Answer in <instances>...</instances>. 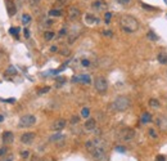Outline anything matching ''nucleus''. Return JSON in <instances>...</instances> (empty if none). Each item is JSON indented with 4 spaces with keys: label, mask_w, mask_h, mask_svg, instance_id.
<instances>
[{
    "label": "nucleus",
    "mask_w": 167,
    "mask_h": 161,
    "mask_svg": "<svg viewBox=\"0 0 167 161\" xmlns=\"http://www.w3.org/2000/svg\"><path fill=\"white\" fill-rule=\"evenodd\" d=\"M91 7L94 8L95 11H98V12H102L104 9H107V3L104 2V0H95V2L91 4Z\"/></svg>",
    "instance_id": "nucleus-9"
},
{
    "label": "nucleus",
    "mask_w": 167,
    "mask_h": 161,
    "mask_svg": "<svg viewBox=\"0 0 167 161\" xmlns=\"http://www.w3.org/2000/svg\"><path fill=\"white\" fill-rule=\"evenodd\" d=\"M117 2H118L120 4H124V5H126V4H129V3H130V0H117Z\"/></svg>",
    "instance_id": "nucleus-34"
},
{
    "label": "nucleus",
    "mask_w": 167,
    "mask_h": 161,
    "mask_svg": "<svg viewBox=\"0 0 167 161\" xmlns=\"http://www.w3.org/2000/svg\"><path fill=\"white\" fill-rule=\"evenodd\" d=\"M3 120H4V117H3V116H2V115H0V123H2V121H3Z\"/></svg>",
    "instance_id": "nucleus-45"
},
{
    "label": "nucleus",
    "mask_w": 167,
    "mask_h": 161,
    "mask_svg": "<svg viewBox=\"0 0 167 161\" xmlns=\"http://www.w3.org/2000/svg\"><path fill=\"white\" fill-rule=\"evenodd\" d=\"M165 160H166L165 156H158V157H157V161H165Z\"/></svg>",
    "instance_id": "nucleus-40"
},
{
    "label": "nucleus",
    "mask_w": 167,
    "mask_h": 161,
    "mask_svg": "<svg viewBox=\"0 0 167 161\" xmlns=\"http://www.w3.org/2000/svg\"><path fill=\"white\" fill-rule=\"evenodd\" d=\"M7 154H8V148H7V147L0 148V156H5Z\"/></svg>",
    "instance_id": "nucleus-29"
},
{
    "label": "nucleus",
    "mask_w": 167,
    "mask_h": 161,
    "mask_svg": "<svg viewBox=\"0 0 167 161\" xmlns=\"http://www.w3.org/2000/svg\"><path fill=\"white\" fill-rule=\"evenodd\" d=\"M81 16V12L78 8L76 7H69V9H68V18L71 20V21H76L78 20V17Z\"/></svg>",
    "instance_id": "nucleus-8"
},
{
    "label": "nucleus",
    "mask_w": 167,
    "mask_h": 161,
    "mask_svg": "<svg viewBox=\"0 0 167 161\" xmlns=\"http://www.w3.org/2000/svg\"><path fill=\"white\" fill-rule=\"evenodd\" d=\"M149 135H152L153 138H157V134L154 133V130H153V129H149Z\"/></svg>",
    "instance_id": "nucleus-35"
},
{
    "label": "nucleus",
    "mask_w": 167,
    "mask_h": 161,
    "mask_svg": "<svg viewBox=\"0 0 167 161\" xmlns=\"http://www.w3.org/2000/svg\"><path fill=\"white\" fill-rule=\"evenodd\" d=\"M49 16L50 17H60V16H62V11H59V9H51V11H49Z\"/></svg>",
    "instance_id": "nucleus-19"
},
{
    "label": "nucleus",
    "mask_w": 167,
    "mask_h": 161,
    "mask_svg": "<svg viewBox=\"0 0 167 161\" xmlns=\"http://www.w3.org/2000/svg\"><path fill=\"white\" fill-rule=\"evenodd\" d=\"M66 139V137L64 135H62V134H54V135H51V137L49 138V141L51 142V143H54V142H58V141H64Z\"/></svg>",
    "instance_id": "nucleus-15"
},
{
    "label": "nucleus",
    "mask_w": 167,
    "mask_h": 161,
    "mask_svg": "<svg viewBox=\"0 0 167 161\" xmlns=\"http://www.w3.org/2000/svg\"><path fill=\"white\" fill-rule=\"evenodd\" d=\"M73 81L84 83V84H90V83H91V79H90L89 75H80V76H77V78H75Z\"/></svg>",
    "instance_id": "nucleus-13"
},
{
    "label": "nucleus",
    "mask_w": 167,
    "mask_h": 161,
    "mask_svg": "<svg viewBox=\"0 0 167 161\" xmlns=\"http://www.w3.org/2000/svg\"><path fill=\"white\" fill-rule=\"evenodd\" d=\"M140 120H142L143 124H147V123H149V121L152 120V115L148 114V112H144V114L142 115V119H140Z\"/></svg>",
    "instance_id": "nucleus-17"
},
{
    "label": "nucleus",
    "mask_w": 167,
    "mask_h": 161,
    "mask_svg": "<svg viewBox=\"0 0 167 161\" xmlns=\"http://www.w3.org/2000/svg\"><path fill=\"white\" fill-rule=\"evenodd\" d=\"M157 125L160 126L161 129L167 130V116H161L157 119Z\"/></svg>",
    "instance_id": "nucleus-14"
},
{
    "label": "nucleus",
    "mask_w": 167,
    "mask_h": 161,
    "mask_svg": "<svg viewBox=\"0 0 167 161\" xmlns=\"http://www.w3.org/2000/svg\"><path fill=\"white\" fill-rule=\"evenodd\" d=\"M149 106L154 107V108H158V107H160V102H158V99L152 98V99H149Z\"/></svg>",
    "instance_id": "nucleus-20"
},
{
    "label": "nucleus",
    "mask_w": 167,
    "mask_h": 161,
    "mask_svg": "<svg viewBox=\"0 0 167 161\" xmlns=\"http://www.w3.org/2000/svg\"><path fill=\"white\" fill-rule=\"evenodd\" d=\"M129 107H130V99L127 97H117L111 105V108L113 111H118V112L126 111Z\"/></svg>",
    "instance_id": "nucleus-2"
},
{
    "label": "nucleus",
    "mask_w": 167,
    "mask_h": 161,
    "mask_svg": "<svg viewBox=\"0 0 167 161\" xmlns=\"http://www.w3.org/2000/svg\"><path fill=\"white\" fill-rule=\"evenodd\" d=\"M50 50H51V52H57V47H51Z\"/></svg>",
    "instance_id": "nucleus-43"
},
{
    "label": "nucleus",
    "mask_w": 167,
    "mask_h": 161,
    "mask_svg": "<svg viewBox=\"0 0 167 161\" xmlns=\"http://www.w3.org/2000/svg\"><path fill=\"white\" fill-rule=\"evenodd\" d=\"M31 22V16L30 14H23L22 16V23L23 25H29Z\"/></svg>",
    "instance_id": "nucleus-21"
},
{
    "label": "nucleus",
    "mask_w": 167,
    "mask_h": 161,
    "mask_svg": "<svg viewBox=\"0 0 167 161\" xmlns=\"http://www.w3.org/2000/svg\"><path fill=\"white\" fill-rule=\"evenodd\" d=\"M5 4H7V11H8V14H9V16H14V14H15V12H17L15 4L12 2V0H7Z\"/></svg>",
    "instance_id": "nucleus-12"
},
{
    "label": "nucleus",
    "mask_w": 167,
    "mask_h": 161,
    "mask_svg": "<svg viewBox=\"0 0 167 161\" xmlns=\"http://www.w3.org/2000/svg\"><path fill=\"white\" fill-rule=\"evenodd\" d=\"M15 74H17V70L14 69V67H12V66H11L9 69H8V70L5 71V75H7V76H11V75H15Z\"/></svg>",
    "instance_id": "nucleus-23"
},
{
    "label": "nucleus",
    "mask_w": 167,
    "mask_h": 161,
    "mask_svg": "<svg viewBox=\"0 0 167 161\" xmlns=\"http://www.w3.org/2000/svg\"><path fill=\"white\" fill-rule=\"evenodd\" d=\"M66 125H67V121L64 120V119H58V120H55L54 123H53L51 125V130H54L57 133H59L60 130H63L66 128Z\"/></svg>",
    "instance_id": "nucleus-6"
},
{
    "label": "nucleus",
    "mask_w": 167,
    "mask_h": 161,
    "mask_svg": "<svg viewBox=\"0 0 167 161\" xmlns=\"http://www.w3.org/2000/svg\"><path fill=\"white\" fill-rule=\"evenodd\" d=\"M21 156H22L23 159H29L30 152H29V151H22V152H21Z\"/></svg>",
    "instance_id": "nucleus-30"
},
{
    "label": "nucleus",
    "mask_w": 167,
    "mask_h": 161,
    "mask_svg": "<svg viewBox=\"0 0 167 161\" xmlns=\"http://www.w3.org/2000/svg\"><path fill=\"white\" fill-rule=\"evenodd\" d=\"M2 138H3L4 145H11V143H13V141H14V134L12 132H5Z\"/></svg>",
    "instance_id": "nucleus-11"
},
{
    "label": "nucleus",
    "mask_w": 167,
    "mask_h": 161,
    "mask_svg": "<svg viewBox=\"0 0 167 161\" xmlns=\"http://www.w3.org/2000/svg\"><path fill=\"white\" fill-rule=\"evenodd\" d=\"M120 25L122 30L126 32H135L139 29V22L133 16H122L120 20Z\"/></svg>",
    "instance_id": "nucleus-1"
},
{
    "label": "nucleus",
    "mask_w": 167,
    "mask_h": 161,
    "mask_svg": "<svg viewBox=\"0 0 167 161\" xmlns=\"http://www.w3.org/2000/svg\"><path fill=\"white\" fill-rule=\"evenodd\" d=\"M24 36H26V38H30V32H29L27 29H24Z\"/></svg>",
    "instance_id": "nucleus-41"
},
{
    "label": "nucleus",
    "mask_w": 167,
    "mask_h": 161,
    "mask_svg": "<svg viewBox=\"0 0 167 161\" xmlns=\"http://www.w3.org/2000/svg\"><path fill=\"white\" fill-rule=\"evenodd\" d=\"M158 61H160L161 63H167V54L166 53H161L160 56H158Z\"/></svg>",
    "instance_id": "nucleus-22"
},
{
    "label": "nucleus",
    "mask_w": 167,
    "mask_h": 161,
    "mask_svg": "<svg viewBox=\"0 0 167 161\" xmlns=\"http://www.w3.org/2000/svg\"><path fill=\"white\" fill-rule=\"evenodd\" d=\"M3 102H8V103H14L15 102V99L14 98H8V99H2Z\"/></svg>",
    "instance_id": "nucleus-32"
},
{
    "label": "nucleus",
    "mask_w": 167,
    "mask_h": 161,
    "mask_svg": "<svg viewBox=\"0 0 167 161\" xmlns=\"http://www.w3.org/2000/svg\"><path fill=\"white\" fill-rule=\"evenodd\" d=\"M78 121H80L78 116H72V119H71V123H72V124H77Z\"/></svg>",
    "instance_id": "nucleus-31"
},
{
    "label": "nucleus",
    "mask_w": 167,
    "mask_h": 161,
    "mask_svg": "<svg viewBox=\"0 0 167 161\" xmlns=\"http://www.w3.org/2000/svg\"><path fill=\"white\" fill-rule=\"evenodd\" d=\"M103 35H105V36H112L113 34H112L111 31H103Z\"/></svg>",
    "instance_id": "nucleus-37"
},
{
    "label": "nucleus",
    "mask_w": 167,
    "mask_h": 161,
    "mask_svg": "<svg viewBox=\"0 0 167 161\" xmlns=\"http://www.w3.org/2000/svg\"><path fill=\"white\" fill-rule=\"evenodd\" d=\"M35 138H36V135H35V133H24L21 135V142L23 143V145H31V143L35 141Z\"/></svg>",
    "instance_id": "nucleus-7"
},
{
    "label": "nucleus",
    "mask_w": 167,
    "mask_h": 161,
    "mask_svg": "<svg viewBox=\"0 0 167 161\" xmlns=\"http://www.w3.org/2000/svg\"><path fill=\"white\" fill-rule=\"evenodd\" d=\"M89 65H90V62L87 61V59H84L82 61V66H89Z\"/></svg>",
    "instance_id": "nucleus-39"
},
{
    "label": "nucleus",
    "mask_w": 167,
    "mask_h": 161,
    "mask_svg": "<svg viewBox=\"0 0 167 161\" xmlns=\"http://www.w3.org/2000/svg\"><path fill=\"white\" fill-rule=\"evenodd\" d=\"M85 22H86L87 25H91V23L98 22V18H95L93 14H86V16H85Z\"/></svg>",
    "instance_id": "nucleus-16"
},
{
    "label": "nucleus",
    "mask_w": 167,
    "mask_h": 161,
    "mask_svg": "<svg viewBox=\"0 0 167 161\" xmlns=\"http://www.w3.org/2000/svg\"><path fill=\"white\" fill-rule=\"evenodd\" d=\"M50 90V87H44V88H41L40 90H39V94H42V93H48Z\"/></svg>",
    "instance_id": "nucleus-28"
},
{
    "label": "nucleus",
    "mask_w": 167,
    "mask_h": 161,
    "mask_svg": "<svg viewBox=\"0 0 167 161\" xmlns=\"http://www.w3.org/2000/svg\"><path fill=\"white\" fill-rule=\"evenodd\" d=\"M40 3V0H30V4L32 5V7H35V5H37Z\"/></svg>",
    "instance_id": "nucleus-33"
},
{
    "label": "nucleus",
    "mask_w": 167,
    "mask_h": 161,
    "mask_svg": "<svg viewBox=\"0 0 167 161\" xmlns=\"http://www.w3.org/2000/svg\"><path fill=\"white\" fill-rule=\"evenodd\" d=\"M9 32L12 34V35H15V36H18V32H20V29L18 27H15V29H11Z\"/></svg>",
    "instance_id": "nucleus-26"
},
{
    "label": "nucleus",
    "mask_w": 167,
    "mask_h": 161,
    "mask_svg": "<svg viewBox=\"0 0 167 161\" xmlns=\"http://www.w3.org/2000/svg\"><path fill=\"white\" fill-rule=\"evenodd\" d=\"M54 36H55V34L53 31H46L45 34H44V38H45V40H48V41L53 40V39H54Z\"/></svg>",
    "instance_id": "nucleus-18"
},
{
    "label": "nucleus",
    "mask_w": 167,
    "mask_h": 161,
    "mask_svg": "<svg viewBox=\"0 0 167 161\" xmlns=\"http://www.w3.org/2000/svg\"><path fill=\"white\" fill-rule=\"evenodd\" d=\"M31 161H40V160H39L37 157H32V160H31Z\"/></svg>",
    "instance_id": "nucleus-44"
},
{
    "label": "nucleus",
    "mask_w": 167,
    "mask_h": 161,
    "mask_svg": "<svg viewBox=\"0 0 167 161\" xmlns=\"http://www.w3.org/2000/svg\"><path fill=\"white\" fill-rule=\"evenodd\" d=\"M81 115H82L84 117H89V115H90V110L87 108V107L82 108V111H81Z\"/></svg>",
    "instance_id": "nucleus-25"
},
{
    "label": "nucleus",
    "mask_w": 167,
    "mask_h": 161,
    "mask_svg": "<svg viewBox=\"0 0 167 161\" xmlns=\"http://www.w3.org/2000/svg\"><path fill=\"white\" fill-rule=\"evenodd\" d=\"M35 123H36V117H35L33 115H24L20 119V128H31L32 125H35Z\"/></svg>",
    "instance_id": "nucleus-3"
},
{
    "label": "nucleus",
    "mask_w": 167,
    "mask_h": 161,
    "mask_svg": "<svg viewBox=\"0 0 167 161\" xmlns=\"http://www.w3.org/2000/svg\"><path fill=\"white\" fill-rule=\"evenodd\" d=\"M147 36H148V39H149V40H153V41L158 40V36L156 35V34H154V32H152V31H149Z\"/></svg>",
    "instance_id": "nucleus-24"
},
{
    "label": "nucleus",
    "mask_w": 167,
    "mask_h": 161,
    "mask_svg": "<svg viewBox=\"0 0 167 161\" xmlns=\"http://www.w3.org/2000/svg\"><path fill=\"white\" fill-rule=\"evenodd\" d=\"M134 137H135V132H134V129L127 128V129H122V130L120 132V138H121L122 141H125V142L133 141Z\"/></svg>",
    "instance_id": "nucleus-5"
},
{
    "label": "nucleus",
    "mask_w": 167,
    "mask_h": 161,
    "mask_svg": "<svg viewBox=\"0 0 167 161\" xmlns=\"http://www.w3.org/2000/svg\"><path fill=\"white\" fill-rule=\"evenodd\" d=\"M66 3V0H57V5H62Z\"/></svg>",
    "instance_id": "nucleus-38"
},
{
    "label": "nucleus",
    "mask_w": 167,
    "mask_h": 161,
    "mask_svg": "<svg viewBox=\"0 0 167 161\" xmlns=\"http://www.w3.org/2000/svg\"><path fill=\"white\" fill-rule=\"evenodd\" d=\"M94 85H95V89L98 93H105L108 89V83L105 80L103 76H98L94 81Z\"/></svg>",
    "instance_id": "nucleus-4"
},
{
    "label": "nucleus",
    "mask_w": 167,
    "mask_h": 161,
    "mask_svg": "<svg viewBox=\"0 0 167 161\" xmlns=\"http://www.w3.org/2000/svg\"><path fill=\"white\" fill-rule=\"evenodd\" d=\"M116 151H118V152H125V148H124V147H117Z\"/></svg>",
    "instance_id": "nucleus-42"
},
{
    "label": "nucleus",
    "mask_w": 167,
    "mask_h": 161,
    "mask_svg": "<svg viewBox=\"0 0 167 161\" xmlns=\"http://www.w3.org/2000/svg\"><path fill=\"white\" fill-rule=\"evenodd\" d=\"M13 159H14V157H13V155H9L8 157H5L3 161H13Z\"/></svg>",
    "instance_id": "nucleus-36"
},
{
    "label": "nucleus",
    "mask_w": 167,
    "mask_h": 161,
    "mask_svg": "<svg viewBox=\"0 0 167 161\" xmlns=\"http://www.w3.org/2000/svg\"><path fill=\"white\" fill-rule=\"evenodd\" d=\"M111 18H112V13L108 12V13H105V14H104V20H105V22H107V23L111 21Z\"/></svg>",
    "instance_id": "nucleus-27"
},
{
    "label": "nucleus",
    "mask_w": 167,
    "mask_h": 161,
    "mask_svg": "<svg viewBox=\"0 0 167 161\" xmlns=\"http://www.w3.org/2000/svg\"><path fill=\"white\" fill-rule=\"evenodd\" d=\"M84 128H85V130H87V132H94L95 128H96V121L94 120V119H87V120L85 121Z\"/></svg>",
    "instance_id": "nucleus-10"
}]
</instances>
